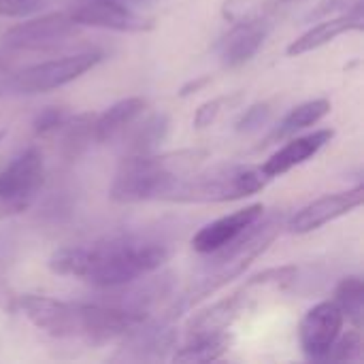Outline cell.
Wrapping results in <instances>:
<instances>
[{"mask_svg": "<svg viewBox=\"0 0 364 364\" xmlns=\"http://www.w3.org/2000/svg\"><path fill=\"white\" fill-rule=\"evenodd\" d=\"M168 254V245L156 237L117 232L53 252L49 269L58 275L79 277L102 290H115L160 271Z\"/></svg>", "mask_w": 364, "mask_h": 364, "instance_id": "1", "label": "cell"}, {"mask_svg": "<svg viewBox=\"0 0 364 364\" xmlns=\"http://www.w3.org/2000/svg\"><path fill=\"white\" fill-rule=\"evenodd\" d=\"M23 316L53 339H79L105 346L122 339L136 322L113 303H66L38 294L19 299Z\"/></svg>", "mask_w": 364, "mask_h": 364, "instance_id": "2", "label": "cell"}, {"mask_svg": "<svg viewBox=\"0 0 364 364\" xmlns=\"http://www.w3.org/2000/svg\"><path fill=\"white\" fill-rule=\"evenodd\" d=\"M209 158L207 149H179L168 154H126L119 162L109 196L119 205L164 200L168 192Z\"/></svg>", "mask_w": 364, "mask_h": 364, "instance_id": "3", "label": "cell"}, {"mask_svg": "<svg viewBox=\"0 0 364 364\" xmlns=\"http://www.w3.org/2000/svg\"><path fill=\"white\" fill-rule=\"evenodd\" d=\"M284 224L286 222H284V218L279 213L269 215V218L262 215L237 241H232L230 245L209 254V260L205 264L203 277L196 284H192L190 290H186L166 309V314L177 320L183 311H188L194 305L203 303L205 299H209L211 294H215L218 290L228 286L232 279L243 275L245 269L273 245V241L284 230Z\"/></svg>", "mask_w": 364, "mask_h": 364, "instance_id": "4", "label": "cell"}, {"mask_svg": "<svg viewBox=\"0 0 364 364\" xmlns=\"http://www.w3.org/2000/svg\"><path fill=\"white\" fill-rule=\"evenodd\" d=\"M271 179L254 164H215L186 175L164 200L168 203H230L258 194Z\"/></svg>", "mask_w": 364, "mask_h": 364, "instance_id": "5", "label": "cell"}, {"mask_svg": "<svg viewBox=\"0 0 364 364\" xmlns=\"http://www.w3.org/2000/svg\"><path fill=\"white\" fill-rule=\"evenodd\" d=\"M45 183V160L38 147H28L0 171V218L30 209Z\"/></svg>", "mask_w": 364, "mask_h": 364, "instance_id": "6", "label": "cell"}, {"mask_svg": "<svg viewBox=\"0 0 364 364\" xmlns=\"http://www.w3.org/2000/svg\"><path fill=\"white\" fill-rule=\"evenodd\" d=\"M102 60L100 51H83L73 55H62L58 60H47L41 64H32L19 73H15L4 85L15 94H43L58 90L87 70H92Z\"/></svg>", "mask_w": 364, "mask_h": 364, "instance_id": "7", "label": "cell"}, {"mask_svg": "<svg viewBox=\"0 0 364 364\" xmlns=\"http://www.w3.org/2000/svg\"><path fill=\"white\" fill-rule=\"evenodd\" d=\"M77 30L79 26L73 21L68 11H53L13 26L4 32L2 41L4 47L13 51H41L66 43L77 34Z\"/></svg>", "mask_w": 364, "mask_h": 364, "instance_id": "8", "label": "cell"}, {"mask_svg": "<svg viewBox=\"0 0 364 364\" xmlns=\"http://www.w3.org/2000/svg\"><path fill=\"white\" fill-rule=\"evenodd\" d=\"M177 346V331L175 318L162 311L160 318H147L134 324L124 337L119 352L115 354L117 360H164L171 350Z\"/></svg>", "mask_w": 364, "mask_h": 364, "instance_id": "9", "label": "cell"}, {"mask_svg": "<svg viewBox=\"0 0 364 364\" xmlns=\"http://www.w3.org/2000/svg\"><path fill=\"white\" fill-rule=\"evenodd\" d=\"M271 17L262 13H247L235 19L228 32L218 41V58L224 68H239L247 64L269 38L273 26Z\"/></svg>", "mask_w": 364, "mask_h": 364, "instance_id": "10", "label": "cell"}, {"mask_svg": "<svg viewBox=\"0 0 364 364\" xmlns=\"http://www.w3.org/2000/svg\"><path fill=\"white\" fill-rule=\"evenodd\" d=\"M68 11L77 26L115 30V32H149L156 26L151 15L141 13L117 0H81Z\"/></svg>", "mask_w": 364, "mask_h": 364, "instance_id": "11", "label": "cell"}, {"mask_svg": "<svg viewBox=\"0 0 364 364\" xmlns=\"http://www.w3.org/2000/svg\"><path fill=\"white\" fill-rule=\"evenodd\" d=\"M364 203V188L358 183L356 188L343 190V192H333V194H324L316 200H311L309 205L301 207L292 218H288V222L284 224V228L292 235H307L314 232L326 224H331L333 220L352 213L354 209H358Z\"/></svg>", "mask_w": 364, "mask_h": 364, "instance_id": "12", "label": "cell"}, {"mask_svg": "<svg viewBox=\"0 0 364 364\" xmlns=\"http://www.w3.org/2000/svg\"><path fill=\"white\" fill-rule=\"evenodd\" d=\"M343 314L333 301L314 305L299 324V341L309 360H326L333 343L343 331Z\"/></svg>", "mask_w": 364, "mask_h": 364, "instance_id": "13", "label": "cell"}, {"mask_svg": "<svg viewBox=\"0 0 364 364\" xmlns=\"http://www.w3.org/2000/svg\"><path fill=\"white\" fill-rule=\"evenodd\" d=\"M264 215V205L254 203L243 209H237L224 218H218L209 224H205L194 237H192V250L200 256H209L232 241H237L250 226H254Z\"/></svg>", "mask_w": 364, "mask_h": 364, "instance_id": "14", "label": "cell"}, {"mask_svg": "<svg viewBox=\"0 0 364 364\" xmlns=\"http://www.w3.org/2000/svg\"><path fill=\"white\" fill-rule=\"evenodd\" d=\"M254 307V296L243 286L239 292L213 303L211 307L198 311L186 324V337H207V335H224L232 328V324Z\"/></svg>", "mask_w": 364, "mask_h": 364, "instance_id": "15", "label": "cell"}, {"mask_svg": "<svg viewBox=\"0 0 364 364\" xmlns=\"http://www.w3.org/2000/svg\"><path fill=\"white\" fill-rule=\"evenodd\" d=\"M333 139H335L333 128H322V130H316V132L303 134V136L294 134V139H290L284 147H279L260 168L264 171V175L269 179L282 177V175L290 173L292 168L305 164L314 156H318Z\"/></svg>", "mask_w": 364, "mask_h": 364, "instance_id": "16", "label": "cell"}, {"mask_svg": "<svg viewBox=\"0 0 364 364\" xmlns=\"http://www.w3.org/2000/svg\"><path fill=\"white\" fill-rule=\"evenodd\" d=\"M364 28V4L356 6L348 13H341L337 17H328L324 21H320L318 26L309 28L307 32H303L299 38H294L286 53L288 55H303L309 51H316L324 45H328L331 41H335L337 36L346 34V32H360Z\"/></svg>", "mask_w": 364, "mask_h": 364, "instance_id": "17", "label": "cell"}, {"mask_svg": "<svg viewBox=\"0 0 364 364\" xmlns=\"http://www.w3.org/2000/svg\"><path fill=\"white\" fill-rule=\"evenodd\" d=\"M145 109H147V100L141 96L117 100L107 111L94 117V143L109 145L122 139L130 130V126L145 113Z\"/></svg>", "mask_w": 364, "mask_h": 364, "instance_id": "18", "label": "cell"}, {"mask_svg": "<svg viewBox=\"0 0 364 364\" xmlns=\"http://www.w3.org/2000/svg\"><path fill=\"white\" fill-rule=\"evenodd\" d=\"M331 113V100L328 98H316V100H307L299 107H294L273 130L271 134L267 136L264 145L269 143H277V141H284V139H290L294 136L296 132L309 128V126H316L318 122H322L326 115Z\"/></svg>", "mask_w": 364, "mask_h": 364, "instance_id": "19", "label": "cell"}, {"mask_svg": "<svg viewBox=\"0 0 364 364\" xmlns=\"http://www.w3.org/2000/svg\"><path fill=\"white\" fill-rule=\"evenodd\" d=\"M94 113H79L70 115L64 126L60 128V154L64 160L75 162L94 141Z\"/></svg>", "mask_w": 364, "mask_h": 364, "instance_id": "20", "label": "cell"}, {"mask_svg": "<svg viewBox=\"0 0 364 364\" xmlns=\"http://www.w3.org/2000/svg\"><path fill=\"white\" fill-rule=\"evenodd\" d=\"M230 339L224 335H207V337H188V343L179 350L175 348V363H211L222 358L228 352Z\"/></svg>", "mask_w": 364, "mask_h": 364, "instance_id": "21", "label": "cell"}, {"mask_svg": "<svg viewBox=\"0 0 364 364\" xmlns=\"http://www.w3.org/2000/svg\"><path fill=\"white\" fill-rule=\"evenodd\" d=\"M168 115L166 113H154L149 117L143 119V124H139L128 141H126V151L128 154H151L164 139L168 132Z\"/></svg>", "mask_w": 364, "mask_h": 364, "instance_id": "22", "label": "cell"}, {"mask_svg": "<svg viewBox=\"0 0 364 364\" xmlns=\"http://www.w3.org/2000/svg\"><path fill=\"white\" fill-rule=\"evenodd\" d=\"M333 303L341 309L343 318L354 324V328H363L364 320V282L360 275L343 277L335 288Z\"/></svg>", "mask_w": 364, "mask_h": 364, "instance_id": "23", "label": "cell"}, {"mask_svg": "<svg viewBox=\"0 0 364 364\" xmlns=\"http://www.w3.org/2000/svg\"><path fill=\"white\" fill-rule=\"evenodd\" d=\"M363 352L364 341L360 328H354L348 333L341 331V335L333 343L326 360H331V363H358V360H363Z\"/></svg>", "mask_w": 364, "mask_h": 364, "instance_id": "24", "label": "cell"}, {"mask_svg": "<svg viewBox=\"0 0 364 364\" xmlns=\"http://www.w3.org/2000/svg\"><path fill=\"white\" fill-rule=\"evenodd\" d=\"M273 115V109H271V102H256L252 107H247L241 117L235 122V130L237 132H254V130H260L262 126L269 124Z\"/></svg>", "mask_w": 364, "mask_h": 364, "instance_id": "25", "label": "cell"}, {"mask_svg": "<svg viewBox=\"0 0 364 364\" xmlns=\"http://www.w3.org/2000/svg\"><path fill=\"white\" fill-rule=\"evenodd\" d=\"M68 117H70V113L64 107H45L34 115L32 128L38 136H45L51 132H58Z\"/></svg>", "mask_w": 364, "mask_h": 364, "instance_id": "26", "label": "cell"}, {"mask_svg": "<svg viewBox=\"0 0 364 364\" xmlns=\"http://www.w3.org/2000/svg\"><path fill=\"white\" fill-rule=\"evenodd\" d=\"M235 98H239V96H220V98H211V100H207V102H203L198 109H196V113H194V128L196 130H203V128H207V126H211L215 119H218V115L224 111V107L226 105H230Z\"/></svg>", "mask_w": 364, "mask_h": 364, "instance_id": "27", "label": "cell"}, {"mask_svg": "<svg viewBox=\"0 0 364 364\" xmlns=\"http://www.w3.org/2000/svg\"><path fill=\"white\" fill-rule=\"evenodd\" d=\"M364 0H320L307 15V21H316V19H324V17H333V15H341L348 13L356 6H363Z\"/></svg>", "mask_w": 364, "mask_h": 364, "instance_id": "28", "label": "cell"}, {"mask_svg": "<svg viewBox=\"0 0 364 364\" xmlns=\"http://www.w3.org/2000/svg\"><path fill=\"white\" fill-rule=\"evenodd\" d=\"M45 4L47 0H0V17H28Z\"/></svg>", "mask_w": 364, "mask_h": 364, "instance_id": "29", "label": "cell"}, {"mask_svg": "<svg viewBox=\"0 0 364 364\" xmlns=\"http://www.w3.org/2000/svg\"><path fill=\"white\" fill-rule=\"evenodd\" d=\"M209 81H211V77H200V79H196V81L192 79V81H188V83L179 90V96H181V98H188L190 94H194V92L203 90Z\"/></svg>", "mask_w": 364, "mask_h": 364, "instance_id": "30", "label": "cell"}, {"mask_svg": "<svg viewBox=\"0 0 364 364\" xmlns=\"http://www.w3.org/2000/svg\"><path fill=\"white\" fill-rule=\"evenodd\" d=\"M68 2L75 4V2H81V0H68ZM117 2L128 4V6H132V9H151L154 4H158V2H162V0H117Z\"/></svg>", "mask_w": 364, "mask_h": 364, "instance_id": "31", "label": "cell"}, {"mask_svg": "<svg viewBox=\"0 0 364 364\" xmlns=\"http://www.w3.org/2000/svg\"><path fill=\"white\" fill-rule=\"evenodd\" d=\"M4 136H6V128H0V143H2Z\"/></svg>", "mask_w": 364, "mask_h": 364, "instance_id": "32", "label": "cell"}]
</instances>
